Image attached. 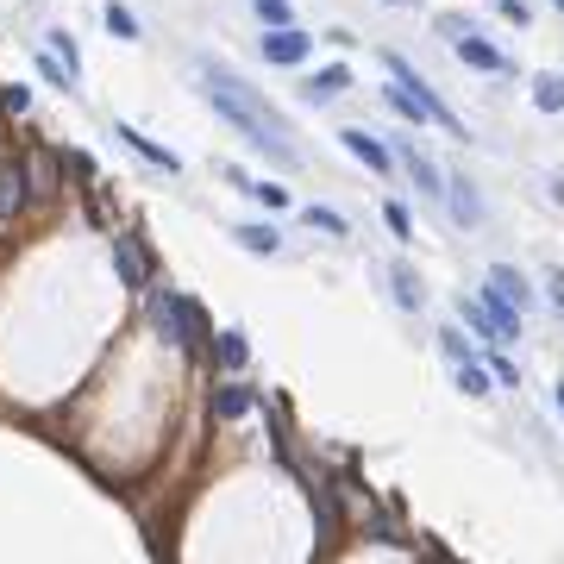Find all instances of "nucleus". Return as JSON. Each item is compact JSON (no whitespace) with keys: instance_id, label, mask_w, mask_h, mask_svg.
Wrapping results in <instances>:
<instances>
[{"instance_id":"nucleus-12","label":"nucleus","mask_w":564,"mask_h":564,"mask_svg":"<svg viewBox=\"0 0 564 564\" xmlns=\"http://www.w3.org/2000/svg\"><path fill=\"white\" fill-rule=\"evenodd\" d=\"M395 157H402V170H408V176H414L420 188H427V195H445V176H439V163H433V157H420L414 145H402Z\"/></svg>"},{"instance_id":"nucleus-10","label":"nucleus","mask_w":564,"mask_h":564,"mask_svg":"<svg viewBox=\"0 0 564 564\" xmlns=\"http://www.w3.org/2000/svg\"><path fill=\"white\" fill-rule=\"evenodd\" d=\"M308 51H314L308 32H295V26L264 32V57H270V63H282V69H289V63H308Z\"/></svg>"},{"instance_id":"nucleus-26","label":"nucleus","mask_w":564,"mask_h":564,"mask_svg":"<svg viewBox=\"0 0 564 564\" xmlns=\"http://www.w3.org/2000/svg\"><path fill=\"white\" fill-rule=\"evenodd\" d=\"M107 32H113V38H138V19H132V7H120V0H113V7H107Z\"/></svg>"},{"instance_id":"nucleus-15","label":"nucleus","mask_w":564,"mask_h":564,"mask_svg":"<svg viewBox=\"0 0 564 564\" xmlns=\"http://www.w3.org/2000/svg\"><path fill=\"white\" fill-rule=\"evenodd\" d=\"M232 239H239L245 251H257V257H276L282 251V232L276 226H232Z\"/></svg>"},{"instance_id":"nucleus-17","label":"nucleus","mask_w":564,"mask_h":564,"mask_svg":"<svg viewBox=\"0 0 564 564\" xmlns=\"http://www.w3.org/2000/svg\"><path fill=\"white\" fill-rule=\"evenodd\" d=\"M26 188H32V195H51V188H57V163H51V151H32V157H26Z\"/></svg>"},{"instance_id":"nucleus-25","label":"nucleus","mask_w":564,"mask_h":564,"mask_svg":"<svg viewBox=\"0 0 564 564\" xmlns=\"http://www.w3.org/2000/svg\"><path fill=\"white\" fill-rule=\"evenodd\" d=\"M389 282H395V301H402V308H420V282H414V270L395 264V270H389Z\"/></svg>"},{"instance_id":"nucleus-1","label":"nucleus","mask_w":564,"mask_h":564,"mask_svg":"<svg viewBox=\"0 0 564 564\" xmlns=\"http://www.w3.org/2000/svg\"><path fill=\"white\" fill-rule=\"evenodd\" d=\"M201 88H207V101L220 107V120L239 132V138H251L257 151H270L282 170H295V145H289V132H282V120L257 101V94L245 88V82H232V76H220L214 63H201Z\"/></svg>"},{"instance_id":"nucleus-32","label":"nucleus","mask_w":564,"mask_h":564,"mask_svg":"<svg viewBox=\"0 0 564 564\" xmlns=\"http://www.w3.org/2000/svg\"><path fill=\"white\" fill-rule=\"evenodd\" d=\"M558 408H564V383H558Z\"/></svg>"},{"instance_id":"nucleus-28","label":"nucleus","mask_w":564,"mask_h":564,"mask_svg":"<svg viewBox=\"0 0 564 564\" xmlns=\"http://www.w3.org/2000/svg\"><path fill=\"white\" fill-rule=\"evenodd\" d=\"M489 383H508L514 389V383H521V370H514L508 358H489Z\"/></svg>"},{"instance_id":"nucleus-3","label":"nucleus","mask_w":564,"mask_h":564,"mask_svg":"<svg viewBox=\"0 0 564 564\" xmlns=\"http://www.w3.org/2000/svg\"><path fill=\"white\" fill-rule=\"evenodd\" d=\"M151 326H157V339H170L176 351H195V339H201V314H195V301H182V295H151Z\"/></svg>"},{"instance_id":"nucleus-6","label":"nucleus","mask_w":564,"mask_h":564,"mask_svg":"<svg viewBox=\"0 0 564 564\" xmlns=\"http://www.w3.org/2000/svg\"><path fill=\"white\" fill-rule=\"evenodd\" d=\"M113 264H120V282H126V289H145L151 251H145V239H138V232H120V239H113Z\"/></svg>"},{"instance_id":"nucleus-33","label":"nucleus","mask_w":564,"mask_h":564,"mask_svg":"<svg viewBox=\"0 0 564 564\" xmlns=\"http://www.w3.org/2000/svg\"><path fill=\"white\" fill-rule=\"evenodd\" d=\"M558 13H564V0H558Z\"/></svg>"},{"instance_id":"nucleus-20","label":"nucleus","mask_w":564,"mask_h":564,"mask_svg":"<svg viewBox=\"0 0 564 564\" xmlns=\"http://www.w3.org/2000/svg\"><path fill=\"white\" fill-rule=\"evenodd\" d=\"M308 226H314V232H326V239H345V232H351L339 207H320V201L308 207Z\"/></svg>"},{"instance_id":"nucleus-8","label":"nucleus","mask_w":564,"mask_h":564,"mask_svg":"<svg viewBox=\"0 0 564 564\" xmlns=\"http://www.w3.org/2000/svg\"><path fill=\"white\" fill-rule=\"evenodd\" d=\"M452 44H458V57H464L470 69H483V76H508V57H502V51H496V44H489V38H477L470 26H464V32H458Z\"/></svg>"},{"instance_id":"nucleus-14","label":"nucleus","mask_w":564,"mask_h":564,"mask_svg":"<svg viewBox=\"0 0 564 564\" xmlns=\"http://www.w3.org/2000/svg\"><path fill=\"white\" fill-rule=\"evenodd\" d=\"M445 201H452V214L464 226H483V201H477V188H470V182H445Z\"/></svg>"},{"instance_id":"nucleus-27","label":"nucleus","mask_w":564,"mask_h":564,"mask_svg":"<svg viewBox=\"0 0 564 564\" xmlns=\"http://www.w3.org/2000/svg\"><path fill=\"white\" fill-rule=\"evenodd\" d=\"M383 220H389L395 239H414V220H408V207H402V201H383Z\"/></svg>"},{"instance_id":"nucleus-16","label":"nucleus","mask_w":564,"mask_h":564,"mask_svg":"<svg viewBox=\"0 0 564 564\" xmlns=\"http://www.w3.org/2000/svg\"><path fill=\"white\" fill-rule=\"evenodd\" d=\"M226 176H232V188H245V195H257L264 207H289V188H282V182H251L245 170H226Z\"/></svg>"},{"instance_id":"nucleus-29","label":"nucleus","mask_w":564,"mask_h":564,"mask_svg":"<svg viewBox=\"0 0 564 564\" xmlns=\"http://www.w3.org/2000/svg\"><path fill=\"white\" fill-rule=\"evenodd\" d=\"M220 358H226V364H245V339L226 333V339H220Z\"/></svg>"},{"instance_id":"nucleus-31","label":"nucleus","mask_w":564,"mask_h":564,"mask_svg":"<svg viewBox=\"0 0 564 564\" xmlns=\"http://www.w3.org/2000/svg\"><path fill=\"white\" fill-rule=\"evenodd\" d=\"M546 289H552V308L564 314V276H552V282H546Z\"/></svg>"},{"instance_id":"nucleus-7","label":"nucleus","mask_w":564,"mask_h":564,"mask_svg":"<svg viewBox=\"0 0 564 564\" xmlns=\"http://www.w3.org/2000/svg\"><path fill=\"white\" fill-rule=\"evenodd\" d=\"M439 345L452 351V364H458V389H464V395H489V364H477V358H470V351H464V339L452 333V326L439 333Z\"/></svg>"},{"instance_id":"nucleus-13","label":"nucleus","mask_w":564,"mask_h":564,"mask_svg":"<svg viewBox=\"0 0 564 564\" xmlns=\"http://www.w3.org/2000/svg\"><path fill=\"white\" fill-rule=\"evenodd\" d=\"M489 289H496L502 301H508V308H533V295H527V282H521V270H508V264H496V270H489Z\"/></svg>"},{"instance_id":"nucleus-19","label":"nucleus","mask_w":564,"mask_h":564,"mask_svg":"<svg viewBox=\"0 0 564 564\" xmlns=\"http://www.w3.org/2000/svg\"><path fill=\"white\" fill-rule=\"evenodd\" d=\"M44 51H51V57H57L63 69H76V63H82V51H76V38H69L63 26H51V32H44Z\"/></svg>"},{"instance_id":"nucleus-30","label":"nucleus","mask_w":564,"mask_h":564,"mask_svg":"<svg viewBox=\"0 0 564 564\" xmlns=\"http://www.w3.org/2000/svg\"><path fill=\"white\" fill-rule=\"evenodd\" d=\"M496 7H502V13L514 19V26H527V0H496Z\"/></svg>"},{"instance_id":"nucleus-2","label":"nucleus","mask_w":564,"mask_h":564,"mask_svg":"<svg viewBox=\"0 0 564 564\" xmlns=\"http://www.w3.org/2000/svg\"><path fill=\"white\" fill-rule=\"evenodd\" d=\"M464 320L477 326L483 339H496V345H508V339H521V308H508V301L496 295V289H483V295H464Z\"/></svg>"},{"instance_id":"nucleus-22","label":"nucleus","mask_w":564,"mask_h":564,"mask_svg":"<svg viewBox=\"0 0 564 564\" xmlns=\"http://www.w3.org/2000/svg\"><path fill=\"white\" fill-rule=\"evenodd\" d=\"M0 113L26 120V113H32V88H26V82H7V88H0Z\"/></svg>"},{"instance_id":"nucleus-4","label":"nucleus","mask_w":564,"mask_h":564,"mask_svg":"<svg viewBox=\"0 0 564 564\" xmlns=\"http://www.w3.org/2000/svg\"><path fill=\"white\" fill-rule=\"evenodd\" d=\"M383 69H389V82H395V88H402V94H414V107H420V113H427V120H439V126H445V132H452V138H470V132H464V126L452 120V107H445V101H439V94H433L427 82H420V69H408V63H402V57H395V51H383Z\"/></svg>"},{"instance_id":"nucleus-9","label":"nucleus","mask_w":564,"mask_h":564,"mask_svg":"<svg viewBox=\"0 0 564 564\" xmlns=\"http://www.w3.org/2000/svg\"><path fill=\"white\" fill-rule=\"evenodd\" d=\"M339 145H345L351 157H358V163H370L376 176H389V163H395V151L383 145V138H370V132H358V126H345V132H339Z\"/></svg>"},{"instance_id":"nucleus-18","label":"nucleus","mask_w":564,"mask_h":564,"mask_svg":"<svg viewBox=\"0 0 564 564\" xmlns=\"http://www.w3.org/2000/svg\"><path fill=\"white\" fill-rule=\"evenodd\" d=\"M251 408H257L251 389H239V383H232V389H214V414H220V420H239V414H251Z\"/></svg>"},{"instance_id":"nucleus-11","label":"nucleus","mask_w":564,"mask_h":564,"mask_svg":"<svg viewBox=\"0 0 564 564\" xmlns=\"http://www.w3.org/2000/svg\"><path fill=\"white\" fill-rule=\"evenodd\" d=\"M113 132H120V145H132L138 157H145V163H151V170H170V176L182 170V157H176V151H163V145H151V138H145V132H132V126H113Z\"/></svg>"},{"instance_id":"nucleus-24","label":"nucleus","mask_w":564,"mask_h":564,"mask_svg":"<svg viewBox=\"0 0 564 564\" xmlns=\"http://www.w3.org/2000/svg\"><path fill=\"white\" fill-rule=\"evenodd\" d=\"M257 19H264V32L295 26V7H289V0H257Z\"/></svg>"},{"instance_id":"nucleus-21","label":"nucleus","mask_w":564,"mask_h":564,"mask_svg":"<svg viewBox=\"0 0 564 564\" xmlns=\"http://www.w3.org/2000/svg\"><path fill=\"white\" fill-rule=\"evenodd\" d=\"M533 101L546 107V113H564V76H552V69H546V76L533 82Z\"/></svg>"},{"instance_id":"nucleus-5","label":"nucleus","mask_w":564,"mask_h":564,"mask_svg":"<svg viewBox=\"0 0 564 564\" xmlns=\"http://www.w3.org/2000/svg\"><path fill=\"white\" fill-rule=\"evenodd\" d=\"M26 201H32V188H26V157H0V226H13Z\"/></svg>"},{"instance_id":"nucleus-23","label":"nucleus","mask_w":564,"mask_h":564,"mask_svg":"<svg viewBox=\"0 0 564 564\" xmlns=\"http://www.w3.org/2000/svg\"><path fill=\"white\" fill-rule=\"evenodd\" d=\"M339 88H351V69H320V76H308L314 101H326V94H339Z\"/></svg>"}]
</instances>
